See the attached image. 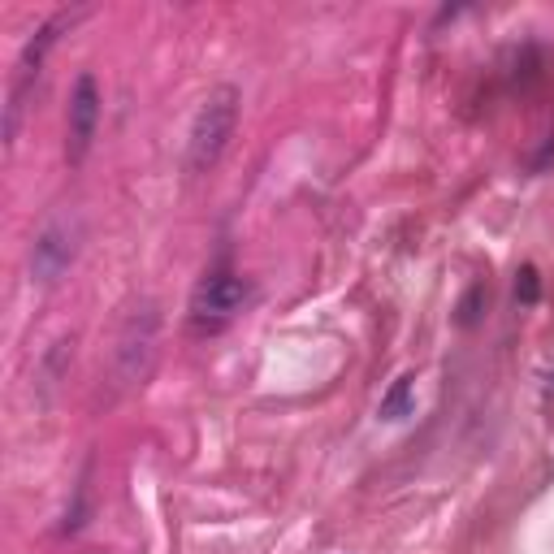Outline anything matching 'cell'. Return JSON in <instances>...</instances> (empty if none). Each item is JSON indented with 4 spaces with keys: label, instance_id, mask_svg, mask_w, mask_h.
I'll use <instances>...</instances> for the list:
<instances>
[{
    "label": "cell",
    "instance_id": "7",
    "mask_svg": "<svg viewBox=\"0 0 554 554\" xmlns=\"http://www.w3.org/2000/svg\"><path fill=\"white\" fill-rule=\"evenodd\" d=\"M485 303H490V290H485V282H477L464 295V303H459V325H477L481 312H485Z\"/></svg>",
    "mask_w": 554,
    "mask_h": 554
},
{
    "label": "cell",
    "instance_id": "2",
    "mask_svg": "<svg viewBox=\"0 0 554 554\" xmlns=\"http://www.w3.org/2000/svg\"><path fill=\"white\" fill-rule=\"evenodd\" d=\"M156 329H161V316H156L152 303H143V308L126 316L122 338H117V377H122L126 386L148 377L152 355H156Z\"/></svg>",
    "mask_w": 554,
    "mask_h": 554
},
{
    "label": "cell",
    "instance_id": "3",
    "mask_svg": "<svg viewBox=\"0 0 554 554\" xmlns=\"http://www.w3.org/2000/svg\"><path fill=\"white\" fill-rule=\"evenodd\" d=\"M247 299H252V290H247L243 277L213 273V277H204V282L191 290V321L217 329V325H226L230 316H239Z\"/></svg>",
    "mask_w": 554,
    "mask_h": 554
},
{
    "label": "cell",
    "instance_id": "5",
    "mask_svg": "<svg viewBox=\"0 0 554 554\" xmlns=\"http://www.w3.org/2000/svg\"><path fill=\"white\" fill-rule=\"evenodd\" d=\"M74 252H78V234L65 217H52L39 239L31 247V273L39 282H57V277L74 265Z\"/></svg>",
    "mask_w": 554,
    "mask_h": 554
},
{
    "label": "cell",
    "instance_id": "6",
    "mask_svg": "<svg viewBox=\"0 0 554 554\" xmlns=\"http://www.w3.org/2000/svg\"><path fill=\"white\" fill-rule=\"evenodd\" d=\"M412 416V377H394V386L381 399V420H407Z\"/></svg>",
    "mask_w": 554,
    "mask_h": 554
},
{
    "label": "cell",
    "instance_id": "4",
    "mask_svg": "<svg viewBox=\"0 0 554 554\" xmlns=\"http://www.w3.org/2000/svg\"><path fill=\"white\" fill-rule=\"evenodd\" d=\"M96 126H100V87H96V74H78L74 87H70V139H65V156L70 165H83L87 152H91V139H96Z\"/></svg>",
    "mask_w": 554,
    "mask_h": 554
},
{
    "label": "cell",
    "instance_id": "1",
    "mask_svg": "<svg viewBox=\"0 0 554 554\" xmlns=\"http://www.w3.org/2000/svg\"><path fill=\"white\" fill-rule=\"evenodd\" d=\"M234 126H239V91L234 87L208 91L204 104L195 109L191 135H187V174H195V178L213 174L234 139Z\"/></svg>",
    "mask_w": 554,
    "mask_h": 554
},
{
    "label": "cell",
    "instance_id": "8",
    "mask_svg": "<svg viewBox=\"0 0 554 554\" xmlns=\"http://www.w3.org/2000/svg\"><path fill=\"white\" fill-rule=\"evenodd\" d=\"M542 299V277H537L533 265H524L516 273V303H524V308H533V303Z\"/></svg>",
    "mask_w": 554,
    "mask_h": 554
}]
</instances>
